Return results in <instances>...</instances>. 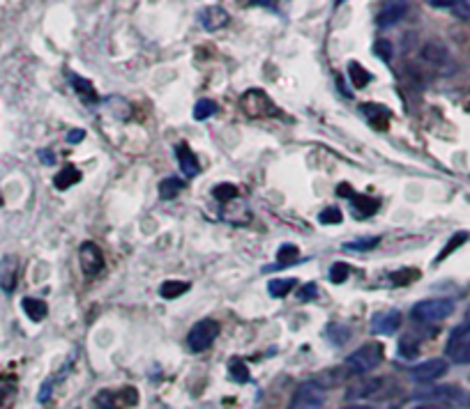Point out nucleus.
Wrapping results in <instances>:
<instances>
[{
  "label": "nucleus",
  "instance_id": "33",
  "mask_svg": "<svg viewBox=\"0 0 470 409\" xmlns=\"http://www.w3.org/2000/svg\"><path fill=\"white\" fill-rule=\"evenodd\" d=\"M318 221L323 223V226H337V223L344 221V214H341V209H337V207H328L318 214Z\"/></svg>",
  "mask_w": 470,
  "mask_h": 409
},
{
  "label": "nucleus",
  "instance_id": "11",
  "mask_svg": "<svg viewBox=\"0 0 470 409\" xmlns=\"http://www.w3.org/2000/svg\"><path fill=\"white\" fill-rule=\"evenodd\" d=\"M198 21H201L203 28H206V30L215 33V30H219V28H224V25L228 23V12H226L224 7H219V5L206 7V9H203V12L198 14Z\"/></svg>",
  "mask_w": 470,
  "mask_h": 409
},
{
  "label": "nucleus",
  "instance_id": "25",
  "mask_svg": "<svg viewBox=\"0 0 470 409\" xmlns=\"http://www.w3.org/2000/svg\"><path fill=\"white\" fill-rule=\"evenodd\" d=\"M381 244V237H359L353 241H346L344 250H355V253H364V250H371Z\"/></svg>",
  "mask_w": 470,
  "mask_h": 409
},
{
  "label": "nucleus",
  "instance_id": "40",
  "mask_svg": "<svg viewBox=\"0 0 470 409\" xmlns=\"http://www.w3.org/2000/svg\"><path fill=\"white\" fill-rule=\"evenodd\" d=\"M313 296H316V283L304 285L300 290V299H313Z\"/></svg>",
  "mask_w": 470,
  "mask_h": 409
},
{
  "label": "nucleus",
  "instance_id": "32",
  "mask_svg": "<svg viewBox=\"0 0 470 409\" xmlns=\"http://www.w3.org/2000/svg\"><path fill=\"white\" fill-rule=\"evenodd\" d=\"M418 352H420V342L415 340L413 336H405V338L399 342V355H401L403 359H413V357H418Z\"/></svg>",
  "mask_w": 470,
  "mask_h": 409
},
{
  "label": "nucleus",
  "instance_id": "24",
  "mask_svg": "<svg viewBox=\"0 0 470 409\" xmlns=\"http://www.w3.org/2000/svg\"><path fill=\"white\" fill-rule=\"evenodd\" d=\"M189 290V283L187 281H166L162 283L160 287V294L164 296V299H175V296H180Z\"/></svg>",
  "mask_w": 470,
  "mask_h": 409
},
{
  "label": "nucleus",
  "instance_id": "42",
  "mask_svg": "<svg viewBox=\"0 0 470 409\" xmlns=\"http://www.w3.org/2000/svg\"><path fill=\"white\" fill-rule=\"evenodd\" d=\"M339 193H341V198H350L353 200L357 193H353V189H350V184H339V189H337Z\"/></svg>",
  "mask_w": 470,
  "mask_h": 409
},
{
  "label": "nucleus",
  "instance_id": "21",
  "mask_svg": "<svg viewBox=\"0 0 470 409\" xmlns=\"http://www.w3.org/2000/svg\"><path fill=\"white\" fill-rule=\"evenodd\" d=\"M348 79H350V83H353L355 88H367V83L371 81V74H369L362 64H357V62H350L348 64Z\"/></svg>",
  "mask_w": 470,
  "mask_h": 409
},
{
  "label": "nucleus",
  "instance_id": "31",
  "mask_svg": "<svg viewBox=\"0 0 470 409\" xmlns=\"http://www.w3.org/2000/svg\"><path fill=\"white\" fill-rule=\"evenodd\" d=\"M415 278H420V272L418 269H401V272H392L390 274V281L392 283H396V285H408V283H413Z\"/></svg>",
  "mask_w": 470,
  "mask_h": 409
},
{
  "label": "nucleus",
  "instance_id": "35",
  "mask_svg": "<svg viewBox=\"0 0 470 409\" xmlns=\"http://www.w3.org/2000/svg\"><path fill=\"white\" fill-rule=\"evenodd\" d=\"M276 260H279V265H289V263H293V260H298V246L284 244L279 250H276Z\"/></svg>",
  "mask_w": 470,
  "mask_h": 409
},
{
  "label": "nucleus",
  "instance_id": "45",
  "mask_svg": "<svg viewBox=\"0 0 470 409\" xmlns=\"http://www.w3.org/2000/svg\"><path fill=\"white\" fill-rule=\"evenodd\" d=\"M49 391H51V382H46L44 388L40 391V403H46V401H49Z\"/></svg>",
  "mask_w": 470,
  "mask_h": 409
},
{
  "label": "nucleus",
  "instance_id": "44",
  "mask_svg": "<svg viewBox=\"0 0 470 409\" xmlns=\"http://www.w3.org/2000/svg\"><path fill=\"white\" fill-rule=\"evenodd\" d=\"M40 159H42L44 166H53V163H55L53 152H49V150H40Z\"/></svg>",
  "mask_w": 470,
  "mask_h": 409
},
{
  "label": "nucleus",
  "instance_id": "36",
  "mask_svg": "<svg viewBox=\"0 0 470 409\" xmlns=\"http://www.w3.org/2000/svg\"><path fill=\"white\" fill-rule=\"evenodd\" d=\"M328 336L337 342V345H344V342L350 338V329L346 327H339V324H332V327L328 329Z\"/></svg>",
  "mask_w": 470,
  "mask_h": 409
},
{
  "label": "nucleus",
  "instance_id": "16",
  "mask_svg": "<svg viewBox=\"0 0 470 409\" xmlns=\"http://www.w3.org/2000/svg\"><path fill=\"white\" fill-rule=\"evenodd\" d=\"M378 207H381V200L378 198H371V196H355L353 198V214L357 219L371 217V214L378 212Z\"/></svg>",
  "mask_w": 470,
  "mask_h": 409
},
{
  "label": "nucleus",
  "instance_id": "30",
  "mask_svg": "<svg viewBox=\"0 0 470 409\" xmlns=\"http://www.w3.org/2000/svg\"><path fill=\"white\" fill-rule=\"evenodd\" d=\"M228 373H230V377H233V379H237V382H242V384L249 382V370H247V366H245L242 359H230Z\"/></svg>",
  "mask_w": 470,
  "mask_h": 409
},
{
  "label": "nucleus",
  "instance_id": "10",
  "mask_svg": "<svg viewBox=\"0 0 470 409\" xmlns=\"http://www.w3.org/2000/svg\"><path fill=\"white\" fill-rule=\"evenodd\" d=\"M385 379L383 377H371V379H357L355 384L346 388V398H371L383 388Z\"/></svg>",
  "mask_w": 470,
  "mask_h": 409
},
{
  "label": "nucleus",
  "instance_id": "41",
  "mask_svg": "<svg viewBox=\"0 0 470 409\" xmlns=\"http://www.w3.org/2000/svg\"><path fill=\"white\" fill-rule=\"evenodd\" d=\"M83 136H86V132H83V129H72V132L67 134V141L77 145V143L83 141Z\"/></svg>",
  "mask_w": 470,
  "mask_h": 409
},
{
  "label": "nucleus",
  "instance_id": "14",
  "mask_svg": "<svg viewBox=\"0 0 470 409\" xmlns=\"http://www.w3.org/2000/svg\"><path fill=\"white\" fill-rule=\"evenodd\" d=\"M359 110H362V115L369 120V125H371L374 129H387V122H390V108L371 101V104H362Z\"/></svg>",
  "mask_w": 470,
  "mask_h": 409
},
{
  "label": "nucleus",
  "instance_id": "7",
  "mask_svg": "<svg viewBox=\"0 0 470 409\" xmlns=\"http://www.w3.org/2000/svg\"><path fill=\"white\" fill-rule=\"evenodd\" d=\"M447 361L445 359H429V361H422V364L413 366L410 368V377L415 382H436L442 375L447 373Z\"/></svg>",
  "mask_w": 470,
  "mask_h": 409
},
{
  "label": "nucleus",
  "instance_id": "6",
  "mask_svg": "<svg viewBox=\"0 0 470 409\" xmlns=\"http://www.w3.org/2000/svg\"><path fill=\"white\" fill-rule=\"evenodd\" d=\"M136 388H120V391H99L95 398L97 409H125L136 403Z\"/></svg>",
  "mask_w": 470,
  "mask_h": 409
},
{
  "label": "nucleus",
  "instance_id": "2",
  "mask_svg": "<svg viewBox=\"0 0 470 409\" xmlns=\"http://www.w3.org/2000/svg\"><path fill=\"white\" fill-rule=\"evenodd\" d=\"M454 313V301L452 299H427L413 306V320L418 322H440Z\"/></svg>",
  "mask_w": 470,
  "mask_h": 409
},
{
  "label": "nucleus",
  "instance_id": "8",
  "mask_svg": "<svg viewBox=\"0 0 470 409\" xmlns=\"http://www.w3.org/2000/svg\"><path fill=\"white\" fill-rule=\"evenodd\" d=\"M79 258H81V267H83V272H86V276H95L104 269V253H101V248L95 241H83Z\"/></svg>",
  "mask_w": 470,
  "mask_h": 409
},
{
  "label": "nucleus",
  "instance_id": "4",
  "mask_svg": "<svg viewBox=\"0 0 470 409\" xmlns=\"http://www.w3.org/2000/svg\"><path fill=\"white\" fill-rule=\"evenodd\" d=\"M242 110L249 115V117H270L276 113V108L272 104V99L265 95L263 90H249L242 95Z\"/></svg>",
  "mask_w": 470,
  "mask_h": 409
},
{
  "label": "nucleus",
  "instance_id": "1",
  "mask_svg": "<svg viewBox=\"0 0 470 409\" xmlns=\"http://www.w3.org/2000/svg\"><path fill=\"white\" fill-rule=\"evenodd\" d=\"M385 357L383 342H364L362 347H357L353 355L346 359V370L350 375H367L374 368L381 366Z\"/></svg>",
  "mask_w": 470,
  "mask_h": 409
},
{
  "label": "nucleus",
  "instance_id": "13",
  "mask_svg": "<svg viewBox=\"0 0 470 409\" xmlns=\"http://www.w3.org/2000/svg\"><path fill=\"white\" fill-rule=\"evenodd\" d=\"M405 9H408V5L405 3H383L381 14L376 16V23L381 28H390L394 23H399L401 18L405 16Z\"/></svg>",
  "mask_w": 470,
  "mask_h": 409
},
{
  "label": "nucleus",
  "instance_id": "48",
  "mask_svg": "<svg viewBox=\"0 0 470 409\" xmlns=\"http://www.w3.org/2000/svg\"><path fill=\"white\" fill-rule=\"evenodd\" d=\"M0 204H3V198H0Z\"/></svg>",
  "mask_w": 470,
  "mask_h": 409
},
{
  "label": "nucleus",
  "instance_id": "29",
  "mask_svg": "<svg viewBox=\"0 0 470 409\" xmlns=\"http://www.w3.org/2000/svg\"><path fill=\"white\" fill-rule=\"evenodd\" d=\"M422 58L429 62H442V60H447V51L438 44H427L422 49Z\"/></svg>",
  "mask_w": 470,
  "mask_h": 409
},
{
  "label": "nucleus",
  "instance_id": "47",
  "mask_svg": "<svg viewBox=\"0 0 470 409\" xmlns=\"http://www.w3.org/2000/svg\"><path fill=\"white\" fill-rule=\"evenodd\" d=\"M341 409H374V407H367V405H348V407H341Z\"/></svg>",
  "mask_w": 470,
  "mask_h": 409
},
{
  "label": "nucleus",
  "instance_id": "34",
  "mask_svg": "<svg viewBox=\"0 0 470 409\" xmlns=\"http://www.w3.org/2000/svg\"><path fill=\"white\" fill-rule=\"evenodd\" d=\"M348 276H350V267H348V265H344V263H335V265H332V269H330V281L335 283V285L344 283Z\"/></svg>",
  "mask_w": 470,
  "mask_h": 409
},
{
  "label": "nucleus",
  "instance_id": "27",
  "mask_svg": "<svg viewBox=\"0 0 470 409\" xmlns=\"http://www.w3.org/2000/svg\"><path fill=\"white\" fill-rule=\"evenodd\" d=\"M212 196H215L219 202H228V200H233L237 196V187L235 184H230V182H221V184H217L215 189H212Z\"/></svg>",
  "mask_w": 470,
  "mask_h": 409
},
{
  "label": "nucleus",
  "instance_id": "12",
  "mask_svg": "<svg viewBox=\"0 0 470 409\" xmlns=\"http://www.w3.org/2000/svg\"><path fill=\"white\" fill-rule=\"evenodd\" d=\"M175 154H178V166H180L184 178H196L201 166H198L196 154L191 152V147L187 143H180L178 147H175Z\"/></svg>",
  "mask_w": 470,
  "mask_h": 409
},
{
  "label": "nucleus",
  "instance_id": "19",
  "mask_svg": "<svg viewBox=\"0 0 470 409\" xmlns=\"http://www.w3.org/2000/svg\"><path fill=\"white\" fill-rule=\"evenodd\" d=\"M295 285H298L295 278H274V281H270V285H267V292H270V296H274V299H281V296L289 294Z\"/></svg>",
  "mask_w": 470,
  "mask_h": 409
},
{
  "label": "nucleus",
  "instance_id": "39",
  "mask_svg": "<svg viewBox=\"0 0 470 409\" xmlns=\"http://www.w3.org/2000/svg\"><path fill=\"white\" fill-rule=\"evenodd\" d=\"M454 14H459L461 18H470V0L468 3H454Z\"/></svg>",
  "mask_w": 470,
  "mask_h": 409
},
{
  "label": "nucleus",
  "instance_id": "28",
  "mask_svg": "<svg viewBox=\"0 0 470 409\" xmlns=\"http://www.w3.org/2000/svg\"><path fill=\"white\" fill-rule=\"evenodd\" d=\"M217 113V104L212 99H201L194 106V120H208L210 115Z\"/></svg>",
  "mask_w": 470,
  "mask_h": 409
},
{
  "label": "nucleus",
  "instance_id": "23",
  "mask_svg": "<svg viewBox=\"0 0 470 409\" xmlns=\"http://www.w3.org/2000/svg\"><path fill=\"white\" fill-rule=\"evenodd\" d=\"M182 187H184V184L178 178H166V180L160 182V196L164 200H173L175 196H180Z\"/></svg>",
  "mask_w": 470,
  "mask_h": 409
},
{
  "label": "nucleus",
  "instance_id": "43",
  "mask_svg": "<svg viewBox=\"0 0 470 409\" xmlns=\"http://www.w3.org/2000/svg\"><path fill=\"white\" fill-rule=\"evenodd\" d=\"M429 5L436 7V9H452V7H454V3H452V0H431Z\"/></svg>",
  "mask_w": 470,
  "mask_h": 409
},
{
  "label": "nucleus",
  "instance_id": "18",
  "mask_svg": "<svg viewBox=\"0 0 470 409\" xmlns=\"http://www.w3.org/2000/svg\"><path fill=\"white\" fill-rule=\"evenodd\" d=\"M23 311L33 322H42L46 318V313H49V309H46V304L42 299H30V296L23 299Z\"/></svg>",
  "mask_w": 470,
  "mask_h": 409
},
{
  "label": "nucleus",
  "instance_id": "22",
  "mask_svg": "<svg viewBox=\"0 0 470 409\" xmlns=\"http://www.w3.org/2000/svg\"><path fill=\"white\" fill-rule=\"evenodd\" d=\"M470 333V322H464V324H459V327L452 331V336H449V342H447V355H454V352L464 345L466 342V336Z\"/></svg>",
  "mask_w": 470,
  "mask_h": 409
},
{
  "label": "nucleus",
  "instance_id": "37",
  "mask_svg": "<svg viewBox=\"0 0 470 409\" xmlns=\"http://www.w3.org/2000/svg\"><path fill=\"white\" fill-rule=\"evenodd\" d=\"M452 357H454V361H457V364H461V366L470 364V338H468L464 345H461Z\"/></svg>",
  "mask_w": 470,
  "mask_h": 409
},
{
  "label": "nucleus",
  "instance_id": "46",
  "mask_svg": "<svg viewBox=\"0 0 470 409\" xmlns=\"http://www.w3.org/2000/svg\"><path fill=\"white\" fill-rule=\"evenodd\" d=\"M415 409H447V405H440V403H431V405H420Z\"/></svg>",
  "mask_w": 470,
  "mask_h": 409
},
{
  "label": "nucleus",
  "instance_id": "26",
  "mask_svg": "<svg viewBox=\"0 0 470 409\" xmlns=\"http://www.w3.org/2000/svg\"><path fill=\"white\" fill-rule=\"evenodd\" d=\"M466 241H468V232H457V235H452V239L447 241L445 248H442V250H440V255L436 258V263H442V260H445L447 255L454 253V250H457L461 244H466Z\"/></svg>",
  "mask_w": 470,
  "mask_h": 409
},
{
  "label": "nucleus",
  "instance_id": "5",
  "mask_svg": "<svg viewBox=\"0 0 470 409\" xmlns=\"http://www.w3.org/2000/svg\"><path fill=\"white\" fill-rule=\"evenodd\" d=\"M219 336V322L215 320H201L198 324H194L189 336H187V342H189V350L194 352H203L208 350L215 338Z\"/></svg>",
  "mask_w": 470,
  "mask_h": 409
},
{
  "label": "nucleus",
  "instance_id": "9",
  "mask_svg": "<svg viewBox=\"0 0 470 409\" xmlns=\"http://www.w3.org/2000/svg\"><path fill=\"white\" fill-rule=\"evenodd\" d=\"M399 327H401V311L396 309L378 311L371 318V331L376 336H392Z\"/></svg>",
  "mask_w": 470,
  "mask_h": 409
},
{
  "label": "nucleus",
  "instance_id": "15",
  "mask_svg": "<svg viewBox=\"0 0 470 409\" xmlns=\"http://www.w3.org/2000/svg\"><path fill=\"white\" fill-rule=\"evenodd\" d=\"M16 258L14 255H5L0 260V287H3V292H14L16 287Z\"/></svg>",
  "mask_w": 470,
  "mask_h": 409
},
{
  "label": "nucleus",
  "instance_id": "20",
  "mask_svg": "<svg viewBox=\"0 0 470 409\" xmlns=\"http://www.w3.org/2000/svg\"><path fill=\"white\" fill-rule=\"evenodd\" d=\"M69 81L74 83V90L79 92V95L86 99V101H97V92H95V88H92V83L90 81H86V79H81V76H77V74H69Z\"/></svg>",
  "mask_w": 470,
  "mask_h": 409
},
{
  "label": "nucleus",
  "instance_id": "17",
  "mask_svg": "<svg viewBox=\"0 0 470 409\" xmlns=\"http://www.w3.org/2000/svg\"><path fill=\"white\" fill-rule=\"evenodd\" d=\"M81 180V173L74 168V166H67V168H62L58 175L53 178V187L58 189V191H65V189H69V187H74Z\"/></svg>",
  "mask_w": 470,
  "mask_h": 409
},
{
  "label": "nucleus",
  "instance_id": "38",
  "mask_svg": "<svg viewBox=\"0 0 470 409\" xmlns=\"http://www.w3.org/2000/svg\"><path fill=\"white\" fill-rule=\"evenodd\" d=\"M376 55L378 58H383L385 62H390V58H392V46H390V42H376Z\"/></svg>",
  "mask_w": 470,
  "mask_h": 409
},
{
  "label": "nucleus",
  "instance_id": "3",
  "mask_svg": "<svg viewBox=\"0 0 470 409\" xmlns=\"http://www.w3.org/2000/svg\"><path fill=\"white\" fill-rule=\"evenodd\" d=\"M325 405V391L318 382H307L295 391L289 409H323Z\"/></svg>",
  "mask_w": 470,
  "mask_h": 409
}]
</instances>
